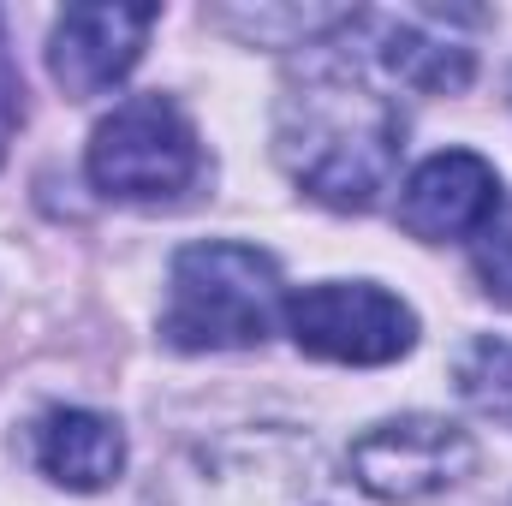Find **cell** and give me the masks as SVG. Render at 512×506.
<instances>
[{
	"instance_id": "obj_1",
	"label": "cell",
	"mask_w": 512,
	"mask_h": 506,
	"mask_svg": "<svg viewBox=\"0 0 512 506\" xmlns=\"http://www.w3.org/2000/svg\"><path fill=\"white\" fill-rule=\"evenodd\" d=\"M399 143V108L340 60L304 66V78L280 96L274 149L286 173L328 209H370L399 167Z\"/></svg>"
},
{
	"instance_id": "obj_2",
	"label": "cell",
	"mask_w": 512,
	"mask_h": 506,
	"mask_svg": "<svg viewBox=\"0 0 512 506\" xmlns=\"http://www.w3.org/2000/svg\"><path fill=\"white\" fill-rule=\"evenodd\" d=\"M280 268L256 245H185L173 256L161 334L179 352H245L262 346L280 316Z\"/></svg>"
},
{
	"instance_id": "obj_3",
	"label": "cell",
	"mask_w": 512,
	"mask_h": 506,
	"mask_svg": "<svg viewBox=\"0 0 512 506\" xmlns=\"http://www.w3.org/2000/svg\"><path fill=\"white\" fill-rule=\"evenodd\" d=\"M203 173V143L167 96H131L90 137V185L114 203H167Z\"/></svg>"
},
{
	"instance_id": "obj_4",
	"label": "cell",
	"mask_w": 512,
	"mask_h": 506,
	"mask_svg": "<svg viewBox=\"0 0 512 506\" xmlns=\"http://www.w3.org/2000/svg\"><path fill=\"white\" fill-rule=\"evenodd\" d=\"M286 334L328 364H393L417 346V316L370 280H322L286 298Z\"/></svg>"
},
{
	"instance_id": "obj_5",
	"label": "cell",
	"mask_w": 512,
	"mask_h": 506,
	"mask_svg": "<svg viewBox=\"0 0 512 506\" xmlns=\"http://www.w3.org/2000/svg\"><path fill=\"white\" fill-rule=\"evenodd\" d=\"M477 465V447L465 429H453L447 417H387L370 435H358L352 447V477L364 495L393 506L429 501L453 483H465Z\"/></svg>"
},
{
	"instance_id": "obj_6",
	"label": "cell",
	"mask_w": 512,
	"mask_h": 506,
	"mask_svg": "<svg viewBox=\"0 0 512 506\" xmlns=\"http://www.w3.org/2000/svg\"><path fill=\"white\" fill-rule=\"evenodd\" d=\"M155 6H120V0H90L66 6L54 36H48V72L66 96H102L143 60V42L155 30Z\"/></svg>"
},
{
	"instance_id": "obj_7",
	"label": "cell",
	"mask_w": 512,
	"mask_h": 506,
	"mask_svg": "<svg viewBox=\"0 0 512 506\" xmlns=\"http://www.w3.org/2000/svg\"><path fill=\"white\" fill-rule=\"evenodd\" d=\"M501 215V179L483 155L471 149H447V155H429L405 191H399V227L411 239H429V245H447V239H477L489 221Z\"/></svg>"
},
{
	"instance_id": "obj_8",
	"label": "cell",
	"mask_w": 512,
	"mask_h": 506,
	"mask_svg": "<svg viewBox=\"0 0 512 506\" xmlns=\"http://www.w3.org/2000/svg\"><path fill=\"white\" fill-rule=\"evenodd\" d=\"M30 453H36V471L60 489H78V495H96L108 489L120 471H126V435L114 417L102 411H78V405H54L36 417V435H30Z\"/></svg>"
},
{
	"instance_id": "obj_9",
	"label": "cell",
	"mask_w": 512,
	"mask_h": 506,
	"mask_svg": "<svg viewBox=\"0 0 512 506\" xmlns=\"http://www.w3.org/2000/svg\"><path fill=\"white\" fill-rule=\"evenodd\" d=\"M376 30V60L399 84L423 90V96H453L471 84L477 72V48L459 42L441 12H399V18H364Z\"/></svg>"
},
{
	"instance_id": "obj_10",
	"label": "cell",
	"mask_w": 512,
	"mask_h": 506,
	"mask_svg": "<svg viewBox=\"0 0 512 506\" xmlns=\"http://www.w3.org/2000/svg\"><path fill=\"white\" fill-rule=\"evenodd\" d=\"M173 506H316V459L262 465V447H251V465L239 453H203L179 471Z\"/></svg>"
},
{
	"instance_id": "obj_11",
	"label": "cell",
	"mask_w": 512,
	"mask_h": 506,
	"mask_svg": "<svg viewBox=\"0 0 512 506\" xmlns=\"http://www.w3.org/2000/svg\"><path fill=\"white\" fill-rule=\"evenodd\" d=\"M459 393L495 417V423H512V340H471L465 358H459Z\"/></svg>"
},
{
	"instance_id": "obj_12",
	"label": "cell",
	"mask_w": 512,
	"mask_h": 506,
	"mask_svg": "<svg viewBox=\"0 0 512 506\" xmlns=\"http://www.w3.org/2000/svg\"><path fill=\"white\" fill-rule=\"evenodd\" d=\"M477 280L495 304L512 310V209H501L483 233H477Z\"/></svg>"
},
{
	"instance_id": "obj_13",
	"label": "cell",
	"mask_w": 512,
	"mask_h": 506,
	"mask_svg": "<svg viewBox=\"0 0 512 506\" xmlns=\"http://www.w3.org/2000/svg\"><path fill=\"white\" fill-rule=\"evenodd\" d=\"M18 120H24V84H18V72L0 60V161H6V143H12Z\"/></svg>"
}]
</instances>
